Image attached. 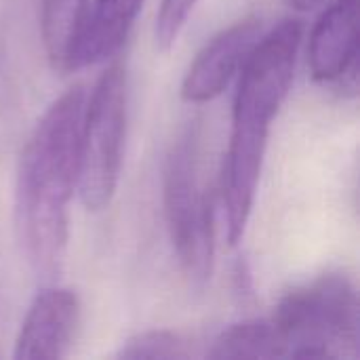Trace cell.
Listing matches in <instances>:
<instances>
[{"instance_id":"6da1fadb","label":"cell","mask_w":360,"mask_h":360,"mask_svg":"<svg viewBox=\"0 0 360 360\" xmlns=\"http://www.w3.org/2000/svg\"><path fill=\"white\" fill-rule=\"evenodd\" d=\"M84 103L82 84L55 99L34 127L17 169V240L34 274L49 283L59 278L68 255Z\"/></svg>"},{"instance_id":"7a4b0ae2","label":"cell","mask_w":360,"mask_h":360,"mask_svg":"<svg viewBox=\"0 0 360 360\" xmlns=\"http://www.w3.org/2000/svg\"><path fill=\"white\" fill-rule=\"evenodd\" d=\"M302 36V21H281L262 34L238 74L230 146L221 171V205L230 245L243 238L249 224L272 120L293 84Z\"/></svg>"},{"instance_id":"3957f363","label":"cell","mask_w":360,"mask_h":360,"mask_svg":"<svg viewBox=\"0 0 360 360\" xmlns=\"http://www.w3.org/2000/svg\"><path fill=\"white\" fill-rule=\"evenodd\" d=\"M285 356H354L359 348V297L352 281L331 272L295 287L274 308Z\"/></svg>"},{"instance_id":"277c9868","label":"cell","mask_w":360,"mask_h":360,"mask_svg":"<svg viewBox=\"0 0 360 360\" xmlns=\"http://www.w3.org/2000/svg\"><path fill=\"white\" fill-rule=\"evenodd\" d=\"M165 217L184 274L205 287L215 257V205L200 175L198 135L188 129L173 143L162 175Z\"/></svg>"},{"instance_id":"5b68a950","label":"cell","mask_w":360,"mask_h":360,"mask_svg":"<svg viewBox=\"0 0 360 360\" xmlns=\"http://www.w3.org/2000/svg\"><path fill=\"white\" fill-rule=\"evenodd\" d=\"M127 70L114 61L86 95L80 148L78 192L89 211L105 209L118 188L127 137Z\"/></svg>"},{"instance_id":"8992f818","label":"cell","mask_w":360,"mask_h":360,"mask_svg":"<svg viewBox=\"0 0 360 360\" xmlns=\"http://www.w3.org/2000/svg\"><path fill=\"white\" fill-rule=\"evenodd\" d=\"M259 38L262 19L257 17H247L215 34L194 57L181 82V97L188 103H207L219 97L240 74Z\"/></svg>"},{"instance_id":"52a82bcc","label":"cell","mask_w":360,"mask_h":360,"mask_svg":"<svg viewBox=\"0 0 360 360\" xmlns=\"http://www.w3.org/2000/svg\"><path fill=\"white\" fill-rule=\"evenodd\" d=\"M310 74L321 84L354 86L359 70V0H335L314 23L308 46Z\"/></svg>"},{"instance_id":"ba28073f","label":"cell","mask_w":360,"mask_h":360,"mask_svg":"<svg viewBox=\"0 0 360 360\" xmlns=\"http://www.w3.org/2000/svg\"><path fill=\"white\" fill-rule=\"evenodd\" d=\"M80 325V300L63 287H46L32 302L15 340V359H63Z\"/></svg>"},{"instance_id":"9c48e42d","label":"cell","mask_w":360,"mask_h":360,"mask_svg":"<svg viewBox=\"0 0 360 360\" xmlns=\"http://www.w3.org/2000/svg\"><path fill=\"white\" fill-rule=\"evenodd\" d=\"M93 0H42L40 36L51 68L59 74L78 70Z\"/></svg>"},{"instance_id":"30bf717a","label":"cell","mask_w":360,"mask_h":360,"mask_svg":"<svg viewBox=\"0 0 360 360\" xmlns=\"http://www.w3.org/2000/svg\"><path fill=\"white\" fill-rule=\"evenodd\" d=\"M146 0H93L78 68L114 57L137 21Z\"/></svg>"},{"instance_id":"8fae6325","label":"cell","mask_w":360,"mask_h":360,"mask_svg":"<svg viewBox=\"0 0 360 360\" xmlns=\"http://www.w3.org/2000/svg\"><path fill=\"white\" fill-rule=\"evenodd\" d=\"M209 359H276L285 356L283 340L270 321L232 325L213 342Z\"/></svg>"},{"instance_id":"7c38bea8","label":"cell","mask_w":360,"mask_h":360,"mask_svg":"<svg viewBox=\"0 0 360 360\" xmlns=\"http://www.w3.org/2000/svg\"><path fill=\"white\" fill-rule=\"evenodd\" d=\"M120 359H188L190 348L188 344L173 331H146L131 338L122 350L118 352Z\"/></svg>"},{"instance_id":"4fadbf2b","label":"cell","mask_w":360,"mask_h":360,"mask_svg":"<svg viewBox=\"0 0 360 360\" xmlns=\"http://www.w3.org/2000/svg\"><path fill=\"white\" fill-rule=\"evenodd\" d=\"M196 2L198 0H162L160 2L158 15H156V30H154L158 49L167 51L169 46L175 44Z\"/></svg>"},{"instance_id":"5bb4252c","label":"cell","mask_w":360,"mask_h":360,"mask_svg":"<svg viewBox=\"0 0 360 360\" xmlns=\"http://www.w3.org/2000/svg\"><path fill=\"white\" fill-rule=\"evenodd\" d=\"M323 2H327V0H289V4L295 6L297 11H310V8H314V6H319Z\"/></svg>"}]
</instances>
